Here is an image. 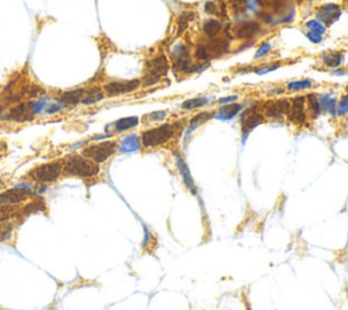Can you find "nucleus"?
<instances>
[{
	"mask_svg": "<svg viewBox=\"0 0 348 310\" xmlns=\"http://www.w3.org/2000/svg\"><path fill=\"white\" fill-rule=\"evenodd\" d=\"M63 160V176L70 178L94 180L101 174V166L94 164L80 152L66 155Z\"/></svg>",
	"mask_w": 348,
	"mask_h": 310,
	"instance_id": "f257e3e1",
	"label": "nucleus"
},
{
	"mask_svg": "<svg viewBox=\"0 0 348 310\" xmlns=\"http://www.w3.org/2000/svg\"><path fill=\"white\" fill-rule=\"evenodd\" d=\"M320 108H321V113H328L330 116H336V106L338 102L334 97L330 96H318Z\"/></svg>",
	"mask_w": 348,
	"mask_h": 310,
	"instance_id": "a878e982",
	"label": "nucleus"
},
{
	"mask_svg": "<svg viewBox=\"0 0 348 310\" xmlns=\"http://www.w3.org/2000/svg\"><path fill=\"white\" fill-rule=\"evenodd\" d=\"M206 48H207L210 58H219L222 54H228L230 42L226 38L215 37V38H210L208 44H206Z\"/></svg>",
	"mask_w": 348,
	"mask_h": 310,
	"instance_id": "f3484780",
	"label": "nucleus"
},
{
	"mask_svg": "<svg viewBox=\"0 0 348 310\" xmlns=\"http://www.w3.org/2000/svg\"><path fill=\"white\" fill-rule=\"evenodd\" d=\"M342 14V10L338 4H332V3H328V4L321 6L317 8V16L321 24H324L325 26L326 24H332L334 22L338 20V16Z\"/></svg>",
	"mask_w": 348,
	"mask_h": 310,
	"instance_id": "4468645a",
	"label": "nucleus"
},
{
	"mask_svg": "<svg viewBox=\"0 0 348 310\" xmlns=\"http://www.w3.org/2000/svg\"><path fill=\"white\" fill-rule=\"evenodd\" d=\"M194 58L200 60V62H207L210 60V54H208V50L206 48V45H198L196 50H194Z\"/></svg>",
	"mask_w": 348,
	"mask_h": 310,
	"instance_id": "473e14b6",
	"label": "nucleus"
},
{
	"mask_svg": "<svg viewBox=\"0 0 348 310\" xmlns=\"http://www.w3.org/2000/svg\"><path fill=\"white\" fill-rule=\"evenodd\" d=\"M139 124H140V118L138 116H128L118 118L117 122H114L112 124V135L132 131V130L138 128Z\"/></svg>",
	"mask_w": 348,
	"mask_h": 310,
	"instance_id": "2eb2a0df",
	"label": "nucleus"
},
{
	"mask_svg": "<svg viewBox=\"0 0 348 310\" xmlns=\"http://www.w3.org/2000/svg\"><path fill=\"white\" fill-rule=\"evenodd\" d=\"M270 49H271V45L268 44V42H264V44L260 45V48H258V50H257L256 54V58H262V56H266L268 52H270Z\"/></svg>",
	"mask_w": 348,
	"mask_h": 310,
	"instance_id": "e433bc0d",
	"label": "nucleus"
},
{
	"mask_svg": "<svg viewBox=\"0 0 348 310\" xmlns=\"http://www.w3.org/2000/svg\"><path fill=\"white\" fill-rule=\"evenodd\" d=\"M280 67V63H270L266 64V66H262V67H258V68H254L253 71L256 74H258V75H262V74H266V72H271V71H274V70H276V68Z\"/></svg>",
	"mask_w": 348,
	"mask_h": 310,
	"instance_id": "72a5a7b5",
	"label": "nucleus"
},
{
	"mask_svg": "<svg viewBox=\"0 0 348 310\" xmlns=\"http://www.w3.org/2000/svg\"><path fill=\"white\" fill-rule=\"evenodd\" d=\"M222 30H223L222 22L215 20V18L207 20L203 24V33L207 36L208 38H215V37H219V34L222 33Z\"/></svg>",
	"mask_w": 348,
	"mask_h": 310,
	"instance_id": "5701e85b",
	"label": "nucleus"
},
{
	"mask_svg": "<svg viewBox=\"0 0 348 310\" xmlns=\"http://www.w3.org/2000/svg\"><path fill=\"white\" fill-rule=\"evenodd\" d=\"M63 177V160H52L38 164L28 170V173L24 174V178L38 185L54 184Z\"/></svg>",
	"mask_w": 348,
	"mask_h": 310,
	"instance_id": "7ed1b4c3",
	"label": "nucleus"
},
{
	"mask_svg": "<svg viewBox=\"0 0 348 310\" xmlns=\"http://www.w3.org/2000/svg\"><path fill=\"white\" fill-rule=\"evenodd\" d=\"M2 151H6V144L0 143V155H2Z\"/></svg>",
	"mask_w": 348,
	"mask_h": 310,
	"instance_id": "a19ab883",
	"label": "nucleus"
},
{
	"mask_svg": "<svg viewBox=\"0 0 348 310\" xmlns=\"http://www.w3.org/2000/svg\"><path fill=\"white\" fill-rule=\"evenodd\" d=\"M237 100H238L237 96H228V97L219 98V100H218V104H219L220 106H223V105H228V104H234V102L237 101Z\"/></svg>",
	"mask_w": 348,
	"mask_h": 310,
	"instance_id": "4c0bfd02",
	"label": "nucleus"
},
{
	"mask_svg": "<svg viewBox=\"0 0 348 310\" xmlns=\"http://www.w3.org/2000/svg\"><path fill=\"white\" fill-rule=\"evenodd\" d=\"M33 199V192L26 188H4L0 190V206L22 207Z\"/></svg>",
	"mask_w": 348,
	"mask_h": 310,
	"instance_id": "0eeeda50",
	"label": "nucleus"
},
{
	"mask_svg": "<svg viewBox=\"0 0 348 310\" xmlns=\"http://www.w3.org/2000/svg\"><path fill=\"white\" fill-rule=\"evenodd\" d=\"M290 106V100H272V101L264 102V105L261 108V113L264 114L266 118L278 120V118H283L287 116Z\"/></svg>",
	"mask_w": 348,
	"mask_h": 310,
	"instance_id": "9d476101",
	"label": "nucleus"
},
{
	"mask_svg": "<svg viewBox=\"0 0 348 310\" xmlns=\"http://www.w3.org/2000/svg\"><path fill=\"white\" fill-rule=\"evenodd\" d=\"M3 110H4V102L0 100V114L3 113Z\"/></svg>",
	"mask_w": 348,
	"mask_h": 310,
	"instance_id": "ea45409f",
	"label": "nucleus"
},
{
	"mask_svg": "<svg viewBox=\"0 0 348 310\" xmlns=\"http://www.w3.org/2000/svg\"><path fill=\"white\" fill-rule=\"evenodd\" d=\"M104 98H106L105 92L102 90V86L100 84H94V86H87L84 88V94H83V98L80 104L84 105V106H90V105H94V104H98L101 102Z\"/></svg>",
	"mask_w": 348,
	"mask_h": 310,
	"instance_id": "dca6fc26",
	"label": "nucleus"
},
{
	"mask_svg": "<svg viewBox=\"0 0 348 310\" xmlns=\"http://www.w3.org/2000/svg\"><path fill=\"white\" fill-rule=\"evenodd\" d=\"M204 10H206V12L207 14H211V15H215L219 12V7H218V4L215 3V2H207L206 3V6H204Z\"/></svg>",
	"mask_w": 348,
	"mask_h": 310,
	"instance_id": "f704fd0d",
	"label": "nucleus"
},
{
	"mask_svg": "<svg viewBox=\"0 0 348 310\" xmlns=\"http://www.w3.org/2000/svg\"><path fill=\"white\" fill-rule=\"evenodd\" d=\"M291 106L287 113V120L296 126H302L309 120L308 112H306V98L304 96H300L290 100Z\"/></svg>",
	"mask_w": 348,
	"mask_h": 310,
	"instance_id": "6e6552de",
	"label": "nucleus"
},
{
	"mask_svg": "<svg viewBox=\"0 0 348 310\" xmlns=\"http://www.w3.org/2000/svg\"><path fill=\"white\" fill-rule=\"evenodd\" d=\"M102 90L106 97H121L130 92H138L142 88L140 79H126V80H108L102 83Z\"/></svg>",
	"mask_w": 348,
	"mask_h": 310,
	"instance_id": "423d86ee",
	"label": "nucleus"
},
{
	"mask_svg": "<svg viewBox=\"0 0 348 310\" xmlns=\"http://www.w3.org/2000/svg\"><path fill=\"white\" fill-rule=\"evenodd\" d=\"M177 134H178L177 122H162L160 126L144 130L139 138L143 148H158L170 143Z\"/></svg>",
	"mask_w": 348,
	"mask_h": 310,
	"instance_id": "f03ea898",
	"label": "nucleus"
},
{
	"mask_svg": "<svg viewBox=\"0 0 348 310\" xmlns=\"http://www.w3.org/2000/svg\"><path fill=\"white\" fill-rule=\"evenodd\" d=\"M118 148H120V142L114 140V139H110V140L108 139V140L92 142L90 144L84 146L80 150V154L92 160L94 164L101 166L112 160L118 152Z\"/></svg>",
	"mask_w": 348,
	"mask_h": 310,
	"instance_id": "20e7f679",
	"label": "nucleus"
},
{
	"mask_svg": "<svg viewBox=\"0 0 348 310\" xmlns=\"http://www.w3.org/2000/svg\"><path fill=\"white\" fill-rule=\"evenodd\" d=\"M140 147L142 144H140V138H139V135H130V136H126L124 140L120 142V148H118V151H122V152H130V151L139 150Z\"/></svg>",
	"mask_w": 348,
	"mask_h": 310,
	"instance_id": "bb28decb",
	"label": "nucleus"
},
{
	"mask_svg": "<svg viewBox=\"0 0 348 310\" xmlns=\"http://www.w3.org/2000/svg\"><path fill=\"white\" fill-rule=\"evenodd\" d=\"M257 2L262 8L272 11L282 10V7L284 6V0H257Z\"/></svg>",
	"mask_w": 348,
	"mask_h": 310,
	"instance_id": "7c9ffc66",
	"label": "nucleus"
},
{
	"mask_svg": "<svg viewBox=\"0 0 348 310\" xmlns=\"http://www.w3.org/2000/svg\"><path fill=\"white\" fill-rule=\"evenodd\" d=\"M169 71V60L164 54H160L156 58L148 60L144 66V74L142 78V88H150L154 86Z\"/></svg>",
	"mask_w": 348,
	"mask_h": 310,
	"instance_id": "39448f33",
	"label": "nucleus"
},
{
	"mask_svg": "<svg viewBox=\"0 0 348 310\" xmlns=\"http://www.w3.org/2000/svg\"><path fill=\"white\" fill-rule=\"evenodd\" d=\"M313 86V82L309 80V79H302V80H296V82H290L287 83V90L290 92H304V90H308Z\"/></svg>",
	"mask_w": 348,
	"mask_h": 310,
	"instance_id": "c756f323",
	"label": "nucleus"
},
{
	"mask_svg": "<svg viewBox=\"0 0 348 310\" xmlns=\"http://www.w3.org/2000/svg\"><path fill=\"white\" fill-rule=\"evenodd\" d=\"M306 98V112H308V117L310 120H317L321 114V108H320L318 96L316 94H309L304 96Z\"/></svg>",
	"mask_w": 348,
	"mask_h": 310,
	"instance_id": "4be33fe9",
	"label": "nucleus"
},
{
	"mask_svg": "<svg viewBox=\"0 0 348 310\" xmlns=\"http://www.w3.org/2000/svg\"><path fill=\"white\" fill-rule=\"evenodd\" d=\"M242 105L241 104H228V105H223L218 109L215 113H214V117L218 118V120H223V122H228V120H232L234 117H237L240 113L242 112Z\"/></svg>",
	"mask_w": 348,
	"mask_h": 310,
	"instance_id": "6ab92c4d",
	"label": "nucleus"
},
{
	"mask_svg": "<svg viewBox=\"0 0 348 310\" xmlns=\"http://www.w3.org/2000/svg\"><path fill=\"white\" fill-rule=\"evenodd\" d=\"M16 216H22L20 207H11V206H0V223L11 222Z\"/></svg>",
	"mask_w": 348,
	"mask_h": 310,
	"instance_id": "393cba45",
	"label": "nucleus"
},
{
	"mask_svg": "<svg viewBox=\"0 0 348 310\" xmlns=\"http://www.w3.org/2000/svg\"><path fill=\"white\" fill-rule=\"evenodd\" d=\"M322 62L326 67L338 68L343 62V54L342 52H328L322 56Z\"/></svg>",
	"mask_w": 348,
	"mask_h": 310,
	"instance_id": "cd10ccee",
	"label": "nucleus"
},
{
	"mask_svg": "<svg viewBox=\"0 0 348 310\" xmlns=\"http://www.w3.org/2000/svg\"><path fill=\"white\" fill-rule=\"evenodd\" d=\"M168 117V112L166 110H156V112H151L148 114H146L143 117V120L140 122H144L147 124H152V122H162L166 120Z\"/></svg>",
	"mask_w": 348,
	"mask_h": 310,
	"instance_id": "c85d7f7f",
	"label": "nucleus"
},
{
	"mask_svg": "<svg viewBox=\"0 0 348 310\" xmlns=\"http://www.w3.org/2000/svg\"><path fill=\"white\" fill-rule=\"evenodd\" d=\"M261 30L260 22L257 20H246L237 24L234 28V37L238 40H252L256 37Z\"/></svg>",
	"mask_w": 348,
	"mask_h": 310,
	"instance_id": "ddd939ff",
	"label": "nucleus"
},
{
	"mask_svg": "<svg viewBox=\"0 0 348 310\" xmlns=\"http://www.w3.org/2000/svg\"><path fill=\"white\" fill-rule=\"evenodd\" d=\"M348 114V92L344 94L343 97L340 98V101L338 102L336 106V116L346 117Z\"/></svg>",
	"mask_w": 348,
	"mask_h": 310,
	"instance_id": "2f4dec72",
	"label": "nucleus"
},
{
	"mask_svg": "<svg viewBox=\"0 0 348 310\" xmlns=\"http://www.w3.org/2000/svg\"><path fill=\"white\" fill-rule=\"evenodd\" d=\"M306 36L313 44H320L325 36V24L317 20H309L306 24Z\"/></svg>",
	"mask_w": 348,
	"mask_h": 310,
	"instance_id": "a211bd4d",
	"label": "nucleus"
},
{
	"mask_svg": "<svg viewBox=\"0 0 348 310\" xmlns=\"http://www.w3.org/2000/svg\"><path fill=\"white\" fill-rule=\"evenodd\" d=\"M266 120V118L264 117V114L257 110L254 106L249 108V109L244 112L241 118V131L244 140L246 139L253 130H256L257 126H260L261 124H264Z\"/></svg>",
	"mask_w": 348,
	"mask_h": 310,
	"instance_id": "1a4fd4ad",
	"label": "nucleus"
},
{
	"mask_svg": "<svg viewBox=\"0 0 348 310\" xmlns=\"http://www.w3.org/2000/svg\"><path fill=\"white\" fill-rule=\"evenodd\" d=\"M208 104H210V98L208 97L189 98V100L181 104V109L186 112L196 110V109H202V108L207 106Z\"/></svg>",
	"mask_w": 348,
	"mask_h": 310,
	"instance_id": "b1692460",
	"label": "nucleus"
},
{
	"mask_svg": "<svg viewBox=\"0 0 348 310\" xmlns=\"http://www.w3.org/2000/svg\"><path fill=\"white\" fill-rule=\"evenodd\" d=\"M174 160H176V166H177V170H178L180 177L182 180V184L185 185V188L188 189L190 194L194 196H198V186H196V182H194V177L190 174V169H189L188 164L185 162L184 156L181 155V152L177 150L173 151Z\"/></svg>",
	"mask_w": 348,
	"mask_h": 310,
	"instance_id": "9b49d317",
	"label": "nucleus"
},
{
	"mask_svg": "<svg viewBox=\"0 0 348 310\" xmlns=\"http://www.w3.org/2000/svg\"><path fill=\"white\" fill-rule=\"evenodd\" d=\"M232 8L234 12H242L245 10V0H232Z\"/></svg>",
	"mask_w": 348,
	"mask_h": 310,
	"instance_id": "c9c22d12",
	"label": "nucleus"
},
{
	"mask_svg": "<svg viewBox=\"0 0 348 310\" xmlns=\"http://www.w3.org/2000/svg\"><path fill=\"white\" fill-rule=\"evenodd\" d=\"M83 94H84V88H74V90H68V92H63L58 96V101L64 104V105H79L82 101Z\"/></svg>",
	"mask_w": 348,
	"mask_h": 310,
	"instance_id": "aec40b11",
	"label": "nucleus"
},
{
	"mask_svg": "<svg viewBox=\"0 0 348 310\" xmlns=\"http://www.w3.org/2000/svg\"><path fill=\"white\" fill-rule=\"evenodd\" d=\"M6 188V181L3 177H0V190H3Z\"/></svg>",
	"mask_w": 348,
	"mask_h": 310,
	"instance_id": "58836bf2",
	"label": "nucleus"
},
{
	"mask_svg": "<svg viewBox=\"0 0 348 310\" xmlns=\"http://www.w3.org/2000/svg\"><path fill=\"white\" fill-rule=\"evenodd\" d=\"M212 117H214L212 112H208V110H203V112H200V113H198V114H194V116L189 120L188 128H186V135H189V134H192L194 131H196L198 128H200L203 124H206L208 120H211Z\"/></svg>",
	"mask_w": 348,
	"mask_h": 310,
	"instance_id": "412c9836",
	"label": "nucleus"
},
{
	"mask_svg": "<svg viewBox=\"0 0 348 310\" xmlns=\"http://www.w3.org/2000/svg\"><path fill=\"white\" fill-rule=\"evenodd\" d=\"M306 2H313V0H306Z\"/></svg>",
	"mask_w": 348,
	"mask_h": 310,
	"instance_id": "79ce46f5",
	"label": "nucleus"
},
{
	"mask_svg": "<svg viewBox=\"0 0 348 310\" xmlns=\"http://www.w3.org/2000/svg\"><path fill=\"white\" fill-rule=\"evenodd\" d=\"M34 117L33 108L30 106L28 102H16L12 106L8 108V110L6 113V118L14 122H29Z\"/></svg>",
	"mask_w": 348,
	"mask_h": 310,
	"instance_id": "f8f14e48",
	"label": "nucleus"
}]
</instances>
